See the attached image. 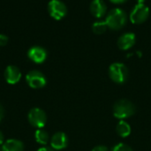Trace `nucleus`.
Listing matches in <instances>:
<instances>
[{
	"mask_svg": "<svg viewBox=\"0 0 151 151\" xmlns=\"http://www.w3.org/2000/svg\"><path fill=\"white\" fill-rule=\"evenodd\" d=\"M127 13L120 8H114L110 11L105 19V22L108 28L112 30L121 29L127 24Z\"/></svg>",
	"mask_w": 151,
	"mask_h": 151,
	"instance_id": "f257e3e1",
	"label": "nucleus"
},
{
	"mask_svg": "<svg viewBox=\"0 0 151 151\" xmlns=\"http://www.w3.org/2000/svg\"><path fill=\"white\" fill-rule=\"evenodd\" d=\"M135 113V106L128 100H119L113 106V115L119 119H125Z\"/></svg>",
	"mask_w": 151,
	"mask_h": 151,
	"instance_id": "f03ea898",
	"label": "nucleus"
},
{
	"mask_svg": "<svg viewBox=\"0 0 151 151\" xmlns=\"http://www.w3.org/2000/svg\"><path fill=\"white\" fill-rule=\"evenodd\" d=\"M109 76L116 84H124L128 78V69L123 63H112L109 69Z\"/></svg>",
	"mask_w": 151,
	"mask_h": 151,
	"instance_id": "7ed1b4c3",
	"label": "nucleus"
},
{
	"mask_svg": "<svg viewBox=\"0 0 151 151\" xmlns=\"http://www.w3.org/2000/svg\"><path fill=\"white\" fill-rule=\"evenodd\" d=\"M27 119L29 124L37 129L43 128L47 122V115L46 113L39 109V108H33L29 110L27 114Z\"/></svg>",
	"mask_w": 151,
	"mask_h": 151,
	"instance_id": "20e7f679",
	"label": "nucleus"
},
{
	"mask_svg": "<svg viewBox=\"0 0 151 151\" xmlns=\"http://www.w3.org/2000/svg\"><path fill=\"white\" fill-rule=\"evenodd\" d=\"M150 16V8L145 4H137L132 9L130 20L134 24H142L147 20Z\"/></svg>",
	"mask_w": 151,
	"mask_h": 151,
	"instance_id": "39448f33",
	"label": "nucleus"
},
{
	"mask_svg": "<svg viewBox=\"0 0 151 151\" xmlns=\"http://www.w3.org/2000/svg\"><path fill=\"white\" fill-rule=\"evenodd\" d=\"M27 85L33 89H40L46 85L47 80L45 76L39 70H31L26 76Z\"/></svg>",
	"mask_w": 151,
	"mask_h": 151,
	"instance_id": "423d86ee",
	"label": "nucleus"
},
{
	"mask_svg": "<svg viewBox=\"0 0 151 151\" xmlns=\"http://www.w3.org/2000/svg\"><path fill=\"white\" fill-rule=\"evenodd\" d=\"M48 11L53 19L59 20L66 15L67 7L60 0H50L48 4Z\"/></svg>",
	"mask_w": 151,
	"mask_h": 151,
	"instance_id": "0eeeda50",
	"label": "nucleus"
},
{
	"mask_svg": "<svg viewBox=\"0 0 151 151\" xmlns=\"http://www.w3.org/2000/svg\"><path fill=\"white\" fill-rule=\"evenodd\" d=\"M47 51L42 46H32L27 51V57L35 63H42L47 59Z\"/></svg>",
	"mask_w": 151,
	"mask_h": 151,
	"instance_id": "6e6552de",
	"label": "nucleus"
},
{
	"mask_svg": "<svg viewBox=\"0 0 151 151\" xmlns=\"http://www.w3.org/2000/svg\"><path fill=\"white\" fill-rule=\"evenodd\" d=\"M68 145L67 135L63 132H58L50 139V146L54 150H61Z\"/></svg>",
	"mask_w": 151,
	"mask_h": 151,
	"instance_id": "1a4fd4ad",
	"label": "nucleus"
},
{
	"mask_svg": "<svg viewBox=\"0 0 151 151\" xmlns=\"http://www.w3.org/2000/svg\"><path fill=\"white\" fill-rule=\"evenodd\" d=\"M21 72L19 69L14 65H9L4 70V79L10 85H15L19 82Z\"/></svg>",
	"mask_w": 151,
	"mask_h": 151,
	"instance_id": "9d476101",
	"label": "nucleus"
},
{
	"mask_svg": "<svg viewBox=\"0 0 151 151\" xmlns=\"http://www.w3.org/2000/svg\"><path fill=\"white\" fill-rule=\"evenodd\" d=\"M136 41L135 35L132 32H127L119 36L118 39V46L120 50L126 51L132 48Z\"/></svg>",
	"mask_w": 151,
	"mask_h": 151,
	"instance_id": "9b49d317",
	"label": "nucleus"
},
{
	"mask_svg": "<svg viewBox=\"0 0 151 151\" xmlns=\"http://www.w3.org/2000/svg\"><path fill=\"white\" fill-rule=\"evenodd\" d=\"M91 14L96 18L103 17L107 12V6L104 0H92L89 5Z\"/></svg>",
	"mask_w": 151,
	"mask_h": 151,
	"instance_id": "f8f14e48",
	"label": "nucleus"
},
{
	"mask_svg": "<svg viewBox=\"0 0 151 151\" xmlns=\"http://www.w3.org/2000/svg\"><path fill=\"white\" fill-rule=\"evenodd\" d=\"M24 144L17 139H9L2 145V151H24Z\"/></svg>",
	"mask_w": 151,
	"mask_h": 151,
	"instance_id": "ddd939ff",
	"label": "nucleus"
},
{
	"mask_svg": "<svg viewBox=\"0 0 151 151\" xmlns=\"http://www.w3.org/2000/svg\"><path fill=\"white\" fill-rule=\"evenodd\" d=\"M35 139L38 144L41 145H46L50 141V135L49 133L44 130L43 128L37 129L35 133Z\"/></svg>",
	"mask_w": 151,
	"mask_h": 151,
	"instance_id": "4468645a",
	"label": "nucleus"
},
{
	"mask_svg": "<svg viewBox=\"0 0 151 151\" xmlns=\"http://www.w3.org/2000/svg\"><path fill=\"white\" fill-rule=\"evenodd\" d=\"M116 131L117 133L120 136V137H127L130 133H131V126L128 123L121 120L119 122V124L116 126Z\"/></svg>",
	"mask_w": 151,
	"mask_h": 151,
	"instance_id": "2eb2a0df",
	"label": "nucleus"
},
{
	"mask_svg": "<svg viewBox=\"0 0 151 151\" xmlns=\"http://www.w3.org/2000/svg\"><path fill=\"white\" fill-rule=\"evenodd\" d=\"M108 28V26L105 21H96L92 25V30L95 34L101 35L104 34Z\"/></svg>",
	"mask_w": 151,
	"mask_h": 151,
	"instance_id": "dca6fc26",
	"label": "nucleus"
},
{
	"mask_svg": "<svg viewBox=\"0 0 151 151\" xmlns=\"http://www.w3.org/2000/svg\"><path fill=\"white\" fill-rule=\"evenodd\" d=\"M111 151H133L132 148L125 143H119L113 147Z\"/></svg>",
	"mask_w": 151,
	"mask_h": 151,
	"instance_id": "f3484780",
	"label": "nucleus"
},
{
	"mask_svg": "<svg viewBox=\"0 0 151 151\" xmlns=\"http://www.w3.org/2000/svg\"><path fill=\"white\" fill-rule=\"evenodd\" d=\"M7 43H8V36L4 34H0V46H4L7 44Z\"/></svg>",
	"mask_w": 151,
	"mask_h": 151,
	"instance_id": "a211bd4d",
	"label": "nucleus"
},
{
	"mask_svg": "<svg viewBox=\"0 0 151 151\" xmlns=\"http://www.w3.org/2000/svg\"><path fill=\"white\" fill-rule=\"evenodd\" d=\"M92 151H109L108 148L106 146H104V145H99V146H96L95 147Z\"/></svg>",
	"mask_w": 151,
	"mask_h": 151,
	"instance_id": "6ab92c4d",
	"label": "nucleus"
},
{
	"mask_svg": "<svg viewBox=\"0 0 151 151\" xmlns=\"http://www.w3.org/2000/svg\"><path fill=\"white\" fill-rule=\"evenodd\" d=\"M4 107L2 106V104H0V122L4 118Z\"/></svg>",
	"mask_w": 151,
	"mask_h": 151,
	"instance_id": "aec40b11",
	"label": "nucleus"
},
{
	"mask_svg": "<svg viewBox=\"0 0 151 151\" xmlns=\"http://www.w3.org/2000/svg\"><path fill=\"white\" fill-rule=\"evenodd\" d=\"M110 1L116 4H124L125 2H127V0H110Z\"/></svg>",
	"mask_w": 151,
	"mask_h": 151,
	"instance_id": "412c9836",
	"label": "nucleus"
},
{
	"mask_svg": "<svg viewBox=\"0 0 151 151\" xmlns=\"http://www.w3.org/2000/svg\"><path fill=\"white\" fill-rule=\"evenodd\" d=\"M37 151H54V150L52 148H49V147H42Z\"/></svg>",
	"mask_w": 151,
	"mask_h": 151,
	"instance_id": "4be33fe9",
	"label": "nucleus"
},
{
	"mask_svg": "<svg viewBox=\"0 0 151 151\" xmlns=\"http://www.w3.org/2000/svg\"><path fill=\"white\" fill-rule=\"evenodd\" d=\"M4 142V133L0 131V145H3Z\"/></svg>",
	"mask_w": 151,
	"mask_h": 151,
	"instance_id": "5701e85b",
	"label": "nucleus"
},
{
	"mask_svg": "<svg viewBox=\"0 0 151 151\" xmlns=\"http://www.w3.org/2000/svg\"><path fill=\"white\" fill-rule=\"evenodd\" d=\"M145 1H146V0H137L138 4H144V3H145Z\"/></svg>",
	"mask_w": 151,
	"mask_h": 151,
	"instance_id": "b1692460",
	"label": "nucleus"
},
{
	"mask_svg": "<svg viewBox=\"0 0 151 151\" xmlns=\"http://www.w3.org/2000/svg\"><path fill=\"white\" fill-rule=\"evenodd\" d=\"M0 150H1V149H0Z\"/></svg>",
	"mask_w": 151,
	"mask_h": 151,
	"instance_id": "393cba45",
	"label": "nucleus"
}]
</instances>
